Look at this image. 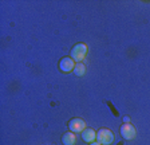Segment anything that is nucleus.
<instances>
[{
	"instance_id": "7ed1b4c3",
	"label": "nucleus",
	"mask_w": 150,
	"mask_h": 145,
	"mask_svg": "<svg viewBox=\"0 0 150 145\" xmlns=\"http://www.w3.org/2000/svg\"><path fill=\"white\" fill-rule=\"evenodd\" d=\"M86 128H87V125L82 118H72L69 122V129L72 133H82Z\"/></svg>"
},
{
	"instance_id": "423d86ee",
	"label": "nucleus",
	"mask_w": 150,
	"mask_h": 145,
	"mask_svg": "<svg viewBox=\"0 0 150 145\" xmlns=\"http://www.w3.org/2000/svg\"><path fill=\"white\" fill-rule=\"evenodd\" d=\"M82 140H83L84 142L91 144V142H94L97 140V132L94 129H91V128H86V129L82 132Z\"/></svg>"
},
{
	"instance_id": "1a4fd4ad",
	"label": "nucleus",
	"mask_w": 150,
	"mask_h": 145,
	"mask_svg": "<svg viewBox=\"0 0 150 145\" xmlns=\"http://www.w3.org/2000/svg\"><path fill=\"white\" fill-rule=\"evenodd\" d=\"M123 121H125V124H129V122H130V118H129V117H125V118H123Z\"/></svg>"
},
{
	"instance_id": "f03ea898",
	"label": "nucleus",
	"mask_w": 150,
	"mask_h": 145,
	"mask_svg": "<svg viewBox=\"0 0 150 145\" xmlns=\"http://www.w3.org/2000/svg\"><path fill=\"white\" fill-rule=\"evenodd\" d=\"M97 141L100 142L102 145H110L114 141V134L110 129L107 128H102L97 132Z\"/></svg>"
},
{
	"instance_id": "39448f33",
	"label": "nucleus",
	"mask_w": 150,
	"mask_h": 145,
	"mask_svg": "<svg viewBox=\"0 0 150 145\" xmlns=\"http://www.w3.org/2000/svg\"><path fill=\"white\" fill-rule=\"evenodd\" d=\"M74 67H75V62L72 58H69V57H64L60 59L59 62V69L62 72H71L74 71Z\"/></svg>"
},
{
	"instance_id": "f257e3e1",
	"label": "nucleus",
	"mask_w": 150,
	"mask_h": 145,
	"mask_svg": "<svg viewBox=\"0 0 150 145\" xmlns=\"http://www.w3.org/2000/svg\"><path fill=\"white\" fill-rule=\"evenodd\" d=\"M87 46L84 43H78L75 44L74 47L71 48V58L74 59V62L76 63H81L82 60L86 58V55H87Z\"/></svg>"
},
{
	"instance_id": "20e7f679",
	"label": "nucleus",
	"mask_w": 150,
	"mask_h": 145,
	"mask_svg": "<svg viewBox=\"0 0 150 145\" xmlns=\"http://www.w3.org/2000/svg\"><path fill=\"white\" fill-rule=\"evenodd\" d=\"M119 132H121L122 137H123L125 140H133V139H135V134H137L135 128L131 125L130 122H129V124H123V125L121 126Z\"/></svg>"
},
{
	"instance_id": "6e6552de",
	"label": "nucleus",
	"mask_w": 150,
	"mask_h": 145,
	"mask_svg": "<svg viewBox=\"0 0 150 145\" xmlns=\"http://www.w3.org/2000/svg\"><path fill=\"white\" fill-rule=\"evenodd\" d=\"M75 74L76 77H82V75H84V72H86V66H84L83 63H76L75 65V67H74V71H72Z\"/></svg>"
},
{
	"instance_id": "0eeeda50",
	"label": "nucleus",
	"mask_w": 150,
	"mask_h": 145,
	"mask_svg": "<svg viewBox=\"0 0 150 145\" xmlns=\"http://www.w3.org/2000/svg\"><path fill=\"white\" fill-rule=\"evenodd\" d=\"M62 142L64 145H75L76 142V136L72 132H66L62 136Z\"/></svg>"
},
{
	"instance_id": "9d476101",
	"label": "nucleus",
	"mask_w": 150,
	"mask_h": 145,
	"mask_svg": "<svg viewBox=\"0 0 150 145\" xmlns=\"http://www.w3.org/2000/svg\"><path fill=\"white\" fill-rule=\"evenodd\" d=\"M90 145H102V144H100V142H98V141H94V142H91Z\"/></svg>"
}]
</instances>
